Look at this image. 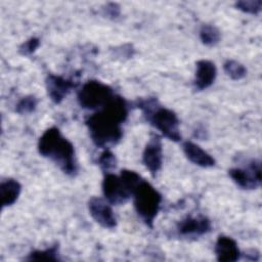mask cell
Wrapping results in <instances>:
<instances>
[{
  "label": "cell",
  "mask_w": 262,
  "mask_h": 262,
  "mask_svg": "<svg viewBox=\"0 0 262 262\" xmlns=\"http://www.w3.org/2000/svg\"><path fill=\"white\" fill-rule=\"evenodd\" d=\"M128 102L120 95L114 97L85 120L93 143L102 148L117 144L122 136V124L128 117Z\"/></svg>",
  "instance_id": "cell-1"
},
{
  "label": "cell",
  "mask_w": 262,
  "mask_h": 262,
  "mask_svg": "<svg viewBox=\"0 0 262 262\" xmlns=\"http://www.w3.org/2000/svg\"><path fill=\"white\" fill-rule=\"evenodd\" d=\"M39 154L51 160L67 175L74 177L78 173L73 143L66 138L57 127H50L44 131L38 141Z\"/></svg>",
  "instance_id": "cell-2"
},
{
  "label": "cell",
  "mask_w": 262,
  "mask_h": 262,
  "mask_svg": "<svg viewBox=\"0 0 262 262\" xmlns=\"http://www.w3.org/2000/svg\"><path fill=\"white\" fill-rule=\"evenodd\" d=\"M135 105L141 110L146 122L159 130L163 136L175 142L181 140L180 121L175 112L161 105L155 97L138 99Z\"/></svg>",
  "instance_id": "cell-3"
},
{
  "label": "cell",
  "mask_w": 262,
  "mask_h": 262,
  "mask_svg": "<svg viewBox=\"0 0 262 262\" xmlns=\"http://www.w3.org/2000/svg\"><path fill=\"white\" fill-rule=\"evenodd\" d=\"M132 198L136 213L148 227L152 228L154 220L160 211L163 201L162 194L142 178L134 188Z\"/></svg>",
  "instance_id": "cell-4"
},
{
  "label": "cell",
  "mask_w": 262,
  "mask_h": 262,
  "mask_svg": "<svg viewBox=\"0 0 262 262\" xmlns=\"http://www.w3.org/2000/svg\"><path fill=\"white\" fill-rule=\"evenodd\" d=\"M114 95L111 86L97 80H90L82 85L78 91L77 99L82 108L96 111L107 103Z\"/></svg>",
  "instance_id": "cell-5"
},
{
  "label": "cell",
  "mask_w": 262,
  "mask_h": 262,
  "mask_svg": "<svg viewBox=\"0 0 262 262\" xmlns=\"http://www.w3.org/2000/svg\"><path fill=\"white\" fill-rule=\"evenodd\" d=\"M101 188L104 199L111 205H123L132 196V190L121 175L112 172L104 173Z\"/></svg>",
  "instance_id": "cell-6"
},
{
  "label": "cell",
  "mask_w": 262,
  "mask_h": 262,
  "mask_svg": "<svg viewBox=\"0 0 262 262\" xmlns=\"http://www.w3.org/2000/svg\"><path fill=\"white\" fill-rule=\"evenodd\" d=\"M232 181L243 189H256L261 185V163L251 160L246 167H234L228 170Z\"/></svg>",
  "instance_id": "cell-7"
},
{
  "label": "cell",
  "mask_w": 262,
  "mask_h": 262,
  "mask_svg": "<svg viewBox=\"0 0 262 262\" xmlns=\"http://www.w3.org/2000/svg\"><path fill=\"white\" fill-rule=\"evenodd\" d=\"M88 210L96 223L103 228H114L117 225V219L111 204L102 198L92 196L88 202Z\"/></svg>",
  "instance_id": "cell-8"
},
{
  "label": "cell",
  "mask_w": 262,
  "mask_h": 262,
  "mask_svg": "<svg viewBox=\"0 0 262 262\" xmlns=\"http://www.w3.org/2000/svg\"><path fill=\"white\" fill-rule=\"evenodd\" d=\"M142 163L152 177L161 170L163 165V146L161 136L152 134L142 152Z\"/></svg>",
  "instance_id": "cell-9"
},
{
  "label": "cell",
  "mask_w": 262,
  "mask_h": 262,
  "mask_svg": "<svg viewBox=\"0 0 262 262\" xmlns=\"http://www.w3.org/2000/svg\"><path fill=\"white\" fill-rule=\"evenodd\" d=\"M177 232L182 236L198 237L208 233L212 229L211 220L203 215L187 216L177 223Z\"/></svg>",
  "instance_id": "cell-10"
},
{
  "label": "cell",
  "mask_w": 262,
  "mask_h": 262,
  "mask_svg": "<svg viewBox=\"0 0 262 262\" xmlns=\"http://www.w3.org/2000/svg\"><path fill=\"white\" fill-rule=\"evenodd\" d=\"M46 90L49 98L56 104L60 103L71 90L76 86L71 79H66L61 76L49 74L45 80Z\"/></svg>",
  "instance_id": "cell-11"
},
{
  "label": "cell",
  "mask_w": 262,
  "mask_h": 262,
  "mask_svg": "<svg viewBox=\"0 0 262 262\" xmlns=\"http://www.w3.org/2000/svg\"><path fill=\"white\" fill-rule=\"evenodd\" d=\"M217 77L215 63L208 59H200L195 62V74L193 85L196 90L202 91L209 88Z\"/></svg>",
  "instance_id": "cell-12"
},
{
  "label": "cell",
  "mask_w": 262,
  "mask_h": 262,
  "mask_svg": "<svg viewBox=\"0 0 262 262\" xmlns=\"http://www.w3.org/2000/svg\"><path fill=\"white\" fill-rule=\"evenodd\" d=\"M214 252L217 260L220 262H235L242 255L235 239L224 234L217 237Z\"/></svg>",
  "instance_id": "cell-13"
},
{
  "label": "cell",
  "mask_w": 262,
  "mask_h": 262,
  "mask_svg": "<svg viewBox=\"0 0 262 262\" xmlns=\"http://www.w3.org/2000/svg\"><path fill=\"white\" fill-rule=\"evenodd\" d=\"M182 149L188 161L196 166L202 168H211L216 164L215 159L210 154L192 141H184L182 143Z\"/></svg>",
  "instance_id": "cell-14"
},
{
  "label": "cell",
  "mask_w": 262,
  "mask_h": 262,
  "mask_svg": "<svg viewBox=\"0 0 262 262\" xmlns=\"http://www.w3.org/2000/svg\"><path fill=\"white\" fill-rule=\"evenodd\" d=\"M21 191L20 183L13 178H7L1 181L0 196L2 208L12 206L18 199Z\"/></svg>",
  "instance_id": "cell-15"
},
{
  "label": "cell",
  "mask_w": 262,
  "mask_h": 262,
  "mask_svg": "<svg viewBox=\"0 0 262 262\" xmlns=\"http://www.w3.org/2000/svg\"><path fill=\"white\" fill-rule=\"evenodd\" d=\"M59 247L57 244L52 245L44 250H34L26 258L28 261H58Z\"/></svg>",
  "instance_id": "cell-16"
},
{
  "label": "cell",
  "mask_w": 262,
  "mask_h": 262,
  "mask_svg": "<svg viewBox=\"0 0 262 262\" xmlns=\"http://www.w3.org/2000/svg\"><path fill=\"white\" fill-rule=\"evenodd\" d=\"M200 39L203 44L214 46L220 41L221 33L219 29L213 25H203L200 29Z\"/></svg>",
  "instance_id": "cell-17"
},
{
  "label": "cell",
  "mask_w": 262,
  "mask_h": 262,
  "mask_svg": "<svg viewBox=\"0 0 262 262\" xmlns=\"http://www.w3.org/2000/svg\"><path fill=\"white\" fill-rule=\"evenodd\" d=\"M223 70L230 79L235 81L245 78L247 75L246 67L239 61L234 59H227L223 63Z\"/></svg>",
  "instance_id": "cell-18"
},
{
  "label": "cell",
  "mask_w": 262,
  "mask_h": 262,
  "mask_svg": "<svg viewBox=\"0 0 262 262\" xmlns=\"http://www.w3.org/2000/svg\"><path fill=\"white\" fill-rule=\"evenodd\" d=\"M38 98L35 95H27L21 97L15 105V112L19 115H28L37 108Z\"/></svg>",
  "instance_id": "cell-19"
},
{
  "label": "cell",
  "mask_w": 262,
  "mask_h": 262,
  "mask_svg": "<svg viewBox=\"0 0 262 262\" xmlns=\"http://www.w3.org/2000/svg\"><path fill=\"white\" fill-rule=\"evenodd\" d=\"M234 6L245 13L257 15L262 9V0H241L235 2Z\"/></svg>",
  "instance_id": "cell-20"
},
{
  "label": "cell",
  "mask_w": 262,
  "mask_h": 262,
  "mask_svg": "<svg viewBox=\"0 0 262 262\" xmlns=\"http://www.w3.org/2000/svg\"><path fill=\"white\" fill-rule=\"evenodd\" d=\"M97 164L104 173L111 172V170L116 168L117 159L108 148H104L97 159Z\"/></svg>",
  "instance_id": "cell-21"
},
{
  "label": "cell",
  "mask_w": 262,
  "mask_h": 262,
  "mask_svg": "<svg viewBox=\"0 0 262 262\" xmlns=\"http://www.w3.org/2000/svg\"><path fill=\"white\" fill-rule=\"evenodd\" d=\"M40 46V40L36 37H32L30 39H28L27 41H25L19 47H18V52L21 55H26L29 56L31 54H33L38 47Z\"/></svg>",
  "instance_id": "cell-22"
},
{
  "label": "cell",
  "mask_w": 262,
  "mask_h": 262,
  "mask_svg": "<svg viewBox=\"0 0 262 262\" xmlns=\"http://www.w3.org/2000/svg\"><path fill=\"white\" fill-rule=\"evenodd\" d=\"M103 12L104 15H106L107 17H112V18H116L120 15L121 12V8L117 3H107L105 5V7L103 8Z\"/></svg>",
  "instance_id": "cell-23"
}]
</instances>
